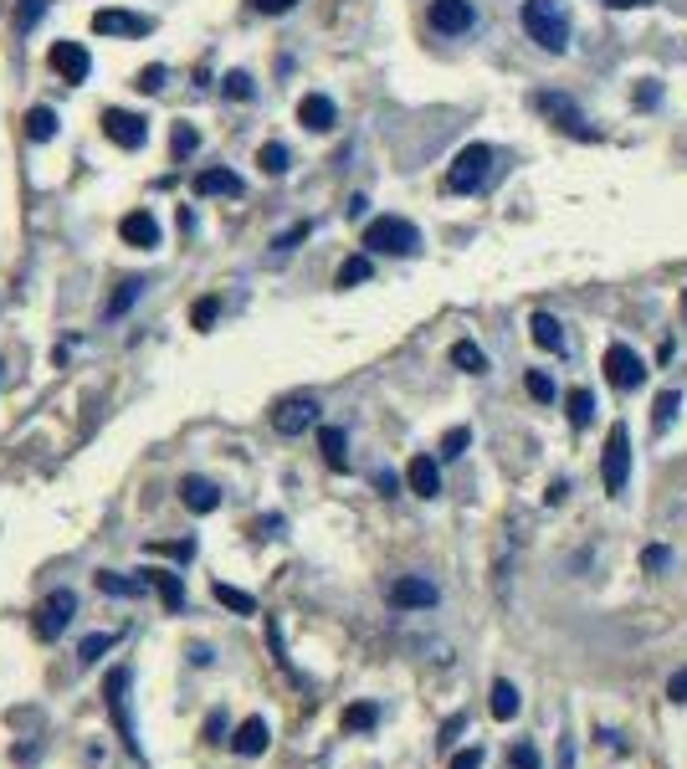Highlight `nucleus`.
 Here are the masks:
<instances>
[{
    "instance_id": "3c124183",
    "label": "nucleus",
    "mask_w": 687,
    "mask_h": 769,
    "mask_svg": "<svg viewBox=\"0 0 687 769\" xmlns=\"http://www.w3.org/2000/svg\"><path fill=\"white\" fill-rule=\"evenodd\" d=\"M226 738V713H211L205 719V744H221Z\"/></svg>"
},
{
    "instance_id": "39448f33",
    "label": "nucleus",
    "mask_w": 687,
    "mask_h": 769,
    "mask_svg": "<svg viewBox=\"0 0 687 769\" xmlns=\"http://www.w3.org/2000/svg\"><path fill=\"white\" fill-rule=\"evenodd\" d=\"M487 175H493V150L487 144H467L452 159V169H447V190L452 196H477L487 185Z\"/></svg>"
},
{
    "instance_id": "412c9836",
    "label": "nucleus",
    "mask_w": 687,
    "mask_h": 769,
    "mask_svg": "<svg viewBox=\"0 0 687 769\" xmlns=\"http://www.w3.org/2000/svg\"><path fill=\"white\" fill-rule=\"evenodd\" d=\"M139 580L159 590V601H165L169 616H180V611H185V585H180V575H169V569H144Z\"/></svg>"
},
{
    "instance_id": "a878e982",
    "label": "nucleus",
    "mask_w": 687,
    "mask_h": 769,
    "mask_svg": "<svg viewBox=\"0 0 687 769\" xmlns=\"http://www.w3.org/2000/svg\"><path fill=\"white\" fill-rule=\"evenodd\" d=\"M565 405H570V426H575V431H585L590 421H595V395H590L585 384H575L570 395H565Z\"/></svg>"
},
{
    "instance_id": "a211bd4d",
    "label": "nucleus",
    "mask_w": 687,
    "mask_h": 769,
    "mask_svg": "<svg viewBox=\"0 0 687 769\" xmlns=\"http://www.w3.org/2000/svg\"><path fill=\"white\" fill-rule=\"evenodd\" d=\"M118 236H123V247H159V221L150 211H129L118 221Z\"/></svg>"
},
{
    "instance_id": "79ce46f5",
    "label": "nucleus",
    "mask_w": 687,
    "mask_h": 769,
    "mask_svg": "<svg viewBox=\"0 0 687 769\" xmlns=\"http://www.w3.org/2000/svg\"><path fill=\"white\" fill-rule=\"evenodd\" d=\"M216 313H221V298H201L196 308H190V323H196V329H211Z\"/></svg>"
},
{
    "instance_id": "72a5a7b5",
    "label": "nucleus",
    "mask_w": 687,
    "mask_h": 769,
    "mask_svg": "<svg viewBox=\"0 0 687 769\" xmlns=\"http://www.w3.org/2000/svg\"><path fill=\"white\" fill-rule=\"evenodd\" d=\"M169 150H175V159H190V154L201 150V134H196L190 123H175V134H169Z\"/></svg>"
},
{
    "instance_id": "bb28decb",
    "label": "nucleus",
    "mask_w": 687,
    "mask_h": 769,
    "mask_svg": "<svg viewBox=\"0 0 687 769\" xmlns=\"http://www.w3.org/2000/svg\"><path fill=\"white\" fill-rule=\"evenodd\" d=\"M339 723H344V734H369V729L380 723V708H375V702H350Z\"/></svg>"
},
{
    "instance_id": "37998d69",
    "label": "nucleus",
    "mask_w": 687,
    "mask_h": 769,
    "mask_svg": "<svg viewBox=\"0 0 687 769\" xmlns=\"http://www.w3.org/2000/svg\"><path fill=\"white\" fill-rule=\"evenodd\" d=\"M308 232H313V226H308V221H298V226H287V232L277 236L272 247H277V251H293V247H298V241H308Z\"/></svg>"
},
{
    "instance_id": "7c9ffc66",
    "label": "nucleus",
    "mask_w": 687,
    "mask_h": 769,
    "mask_svg": "<svg viewBox=\"0 0 687 769\" xmlns=\"http://www.w3.org/2000/svg\"><path fill=\"white\" fill-rule=\"evenodd\" d=\"M216 601L226 605V611H236V616H257V601L247 595V590H236V585H221V580H216Z\"/></svg>"
},
{
    "instance_id": "49530a36",
    "label": "nucleus",
    "mask_w": 687,
    "mask_h": 769,
    "mask_svg": "<svg viewBox=\"0 0 687 769\" xmlns=\"http://www.w3.org/2000/svg\"><path fill=\"white\" fill-rule=\"evenodd\" d=\"M641 565H647V569H667V565H672V549H667V544H652V549H641Z\"/></svg>"
},
{
    "instance_id": "4be33fe9",
    "label": "nucleus",
    "mask_w": 687,
    "mask_h": 769,
    "mask_svg": "<svg viewBox=\"0 0 687 769\" xmlns=\"http://www.w3.org/2000/svg\"><path fill=\"white\" fill-rule=\"evenodd\" d=\"M319 452L334 472H350V436H344V426H319Z\"/></svg>"
},
{
    "instance_id": "5fc2aeb1",
    "label": "nucleus",
    "mask_w": 687,
    "mask_h": 769,
    "mask_svg": "<svg viewBox=\"0 0 687 769\" xmlns=\"http://www.w3.org/2000/svg\"><path fill=\"white\" fill-rule=\"evenodd\" d=\"M462 723H467V719H462V713H457V719H447V729H441V744H452V738L462 734Z\"/></svg>"
},
{
    "instance_id": "f8f14e48",
    "label": "nucleus",
    "mask_w": 687,
    "mask_h": 769,
    "mask_svg": "<svg viewBox=\"0 0 687 769\" xmlns=\"http://www.w3.org/2000/svg\"><path fill=\"white\" fill-rule=\"evenodd\" d=\"M51 72H57L62 83H87L93 57H87L83 42H51Z\"/></svg>"
},
{
    "instance_id": "5701e85b",
    "label": "nucleus",
    "mask_w": 687,
    "mask_h": 769,
    "mask_svg": "<svg viewBox=\"0 0 687 769\" xmlns=\"http://www.w3.org/2000/svg\"><path fill=\"white\" fill-rule=\"evenodd\" d=\"M529 329H534V344H538V350L565 354V323H559L554 313H534V318H529Z\"/></svg>"
},
{
    "instance_id": "0eeeda50",
    "label": "nucleus",
    "mask_w": 687,
    "mask_h": 769,
    "mask_svg": "<svg viewBox=\"0 0 687 769\" xmlns=\"http://www.w3.org/2000/svg\"><path fill=\"white\" fill-rule=\"evenodd\" d=\"M534 108H538V114H549L554 129H565L570 139H585V144H595V139H601V134H595V129L585 123V114L575 108L570 93H534Z\"/></svg>"
},
{
    "instance_id": "864d4df0",
    "label": "nucleus",
    "mask_w": 687,
    "mask_h": 769,
    "mask_svg": "<svg viewBox=\"0 0 687 769\" xmlns=\"http://www.w3.org/2000/svg\"><path fill=\"white\" fill-rule=\"evenodd\" d=\"M570 498V483H565V477H554L549 483V493H544V502H549V508H559V502Z\"/></svg>"
},
{
    "instance_id": "a19ab883",
    "label": "nucleus",
    "mask_w": 687,
    "mask_h": 769,
    "mask_svg": "<svg viewBox=\"0 0 687 769\" xmlns=\"http://www.w3.org/2000/svg\"><path fill=\"white\" fill-rule=\"evenodd\" d=\"M508 765H513V769H544V765H538V749L529 744V738H519V744L508 749Z\"/></svg>"
},
{
    "instance_id": "f257e3e1",
    "label": "nucleus",
    "mask_w": 687,
    "mask_h": 769,
    "mask_svg": "<svg viewBox=\"0 0 687 769\" xmlns=\"http://www.w3.org/2000/svg\"><path fill=\"white\" fill-rule=\"evenodd\" d=\"M519 21L529 42H538L544 51H570V16H565L559 0H523Z\"/></svg>"
},
{
    "instance_id": "f704fd0d",
    "label": "nucleus",
    "mask_w": 687,
    "mask_h": 769,
    "mask_svg": "<svg viewBox=\"0 0 687 769\" xmlns=\"http://www.w3.org/2000/svg\"><path fill=\"white\" fill-rule=\"evenodd\" d=\"M523 390H529V395H534L538 405H549L554 395H559V390H554V380L544 375V369H529V375H523Z\"/></svg>"
},
{
    "instance_id": "a18cd8bd",
    "label": "nucleus",
    "mask_w": 687,
    "mask_h": 769,
    "mask_svg": "<svg viewBox=\"0 0 687 769\" xmlns=\"http://www.w3.org/2000/svg\"><path fill=\"white\" fill-rule=\"evenodd\" d=\"M483 759H487V754H483V744H472V749L452 754V765H447V769H483Z\"/></svg>"
},
{
    "instance_id": "ea45409f",
    "label": "nucleus",
    "mask_w": 687,
    "mask_h": 769,
    "mask_svg": "<svg viewBox=\"0 0 687 769\" xmlns=\"http://www.w3.org/2000/svg\"><path fill=\"white\" fill-rule=\"evenodd\" d=\"M221 93H226V98H236V103H247L257 93L252 87V78H247V72H226V83H221Z\"/></svg>"
},
{
    "instance_id": "603ef678",
    "label": "nucleus",
    "mask_w": 687,
    "mask_h": 769,
    "mask_svg": "<svg viewBox=\"0 0 687 769\" xmlns=\"http://www.w3.org/2000/svg\"><path fill=\"white\" fill-rule=\"evenodd\" d=\"M395 487H401V483H395V472H390V468H380V472H375V493H386V498H395Z\"/></svg>"
},
{
    "instance_id": "20e7f679",
    "label": "nucleus",
    "mask_w": 687,
    "mask_h": 769,
    "mask_svg": "<svg viewBox=\"0 0 687 769\" xmlns=\"http://www.w3.org/2000/svg\"><path fill=\"white\" fill-rule=\"evenodd\" d=\"M103 702H108V719H114L118 744L139 759V734H134V719H129V667H114L103 677Z\"/></svg>"
},
{
    "instance_id": "ddd939ff",
    "label": "nucleus",
    "mask_w": 687,
    "mask_h": 769,
    "mask_svg": "<svg viewBox=\"0 0 687 769\" xmlns=\"http://www.w3.org/2000/svg\"><path fill=\"white\" fill-rule=\"evenodd\" d=\"M431 26L441 36H462V32H472V21H477V11H472V0H431Z\"/></svg>"
},
{
    "instance_id": "473e14b6",
    "label": "nucleus",
    "mask_w": 687,
    "mask_h": 769,
    "mask_svg": "<svg viewBox=\"0 0 687 769\" xmlns=\"http://www.w3.org/2000/svg\"><path fill=\"white\" fill-rule=\"evenodd\" d=\"M98 590H108V595H139L144 580H123L118 569H98Z\"/></svg>"
},
{
    "instance_id": "de8ad7c7",
    "label": "nucleus",
    "mask_w": 687,
    "mask_h": 769,
    "mask_svg": "<svg viewBox=\"0 0 687 769\" xmlns=\"http://www.w3.org/2000/svg\"><path fill=\"white\" fill-rule=\"evenodd\" d=\"M293 5H298V0H252V11H257V16H287Z\"/></svg>"
},
{
    "instance_id": "f3484780",
    "label": "nucleus",
    "mask_w": 687,
    "mask_h": 769,
    "mask_svg": "<svg viewBox=\"0 0 687 769\" xmlns=\"http://www.w3.org/2000/svg\"><path fill=\"white\" fill-rule=\"evenodd\" d=\"M298 123H303V129H313V134H329V129L339 123L334 98H323V93H308V98L298 103Z\"/></svg>"
},
{
    "instance_id": "9b49d317",
    "label": "nucleus",
    "mask_w": 687,
    "mask_h": 769,
    "mask_svg": "<svg viewBox=\"0 0 687 769\" xmlns=\"http://www.w3.org/2000/svg\"><path fill=\"white\" fill-rule=\"evenodd\" d=\"M441 601V590L426 580V575H401L395 585H390V605L395 611H431Z\"/></svg>"
},
{
    "instance_id": "c85d7f7f",
    "label": "nucleus",
    "mask_w": 687,
    "mask_h": 769,
    "mask_svg": "<svg viewBox=\"0 0 687 769\" xmlns=\"http://www.w3.org/2000/svg\"><path fill=\"white\" fill-rule=\"evenodd\" d=\"M452 365L467 369V375H487V354L477 350L472 339H457V344H452Z\"/></svg>"
},
{
    "instance_id": "c03bdc74",
    "label": "nucleus",
    "mask_w": 687,
    "mask_h": 769,
    "mask_svg": "<svg viewBox=\"0 0 687 769\" xmlns=\"http://www.w3.org/2000/svg\"><path fill=\"white\" fill-rule=\"evenodd\" d=\"M42 16H47V0H21V32H32V26H36V21H42Z\"/></svg>"
},
{
    "instance_id": "6ab92c4d",
    "label": "nucleus",
    "mask_w": 687,
    "mask_h": 769,
    "mask_svg": "<svg viewBox=\"0 0 687 769\" xmlns=\"http://www.w3.org/2000/svg\"><path fill=\"white\" fill-rule=\"evenodd\" d=\"M405 483H411V493L416 498H436L441 493V468H436V457H411V468H405Z\"/></svg>"
},
{
    "instance_id": "c756f323",
    "label": "nucleus",
    "mask_w": 687,
    "mask_h": 769,
    "mask_svg": "<svg viewBox=\"0 0 687 769\" xmlns=\"http://www.w3.org/2000/svg\"><path fill=\"white\" fill-rule=\"evenodd\" d=\"M369 272H375V262H369V251H359V257H350V262L339 268L334 283L339 287H359V283H369Z\"/></svg>"
},
{
    "instance_id": "4c0bfd02",
    "label": "nucleus",
    "mask_w": 687,
    "mask_h": 769,
    "mask_svg": "<svg viewBox=\"0 0 687 769\" xmlns=\"http://www.w3.org/2000/svg\"><path fill=\"white\" fill-rule=\"evenodd\" d=\"M467 447H472V431H467V426H452V431L441 436V457H447V462H457V457L467 452Z\"/></svg>"
},
{
    "instance_id": "2f4dec72",
    "label": "nucleus",
    "mask_w": 687,
    "mask_h": 769,
    "mask_svg": "<svg viewBox=\"0 0 687 769\" xmlns=\"http://www.w3.org/2000/svg\"><path fill=\"white\" fill-rule=\"evenodd\" d=\"M677 405H683V390H662V395H656V416H652L656 431H672V421H677Z\"/></svg>"
},
{
    "instance_id": "13d9d810",
    "label": "nucleus",
    "mask_w": 687,
    "mask_h": 769,
    "mask_svg": "<svg viewBox=\"0 0 687 769\" xmlns=\"http://www.w3.org/2000/svg\"><path fill=\"white\" fill-rule=\"evenodd\" d=\"M683 313H687V293H683Z\"/></svg>"
},
{
    "instance_id": "aec40b11",
    "label": "nucleus",
    "mask_w": 687,
    "mask_h": 769,
    "mask_svg": "<svg viewBox=\"0 0 687 769\" xmlns=\"http://www.w3.org/2000/svg\"><path fill=\"white\" fill-rule=\"evenodd\" d=\"M196 196H247V180L236 175V169H201L196 175Z\"/></svg>"
},
{
    "instance_id": "8fccbe9b",
    "label": "nucleus",
    "mask_w": 687,
    "mask_h": 769,
    "mask_svg": "<svg viewBox=\"0 0 687 769\" xmlns=\"http://www.w3.org/2000/svg\"><path fill=\"white\" fill-rule=\"evenodd\" d=\"M165 78H169L165 68H144V72H139V87H144V93H159V87H165Z\"/></svg>"
},
{
    "instance_id": "2eb2a0df",
    "label": "nucleus",
    "mask_w": 687,
    "mask_h": 769,
    "mask_svg": "<svg viewBox=\"0 0 687 769\" xmlns=\"http://www.w3.org/2000/svg\"><path fill=\"white\" fill-rule=\"evenodd\" d=\"M272 744V729L262 713H252V719H241V729L232 734V754H241V759H257V754H268Z\"/></svg>"
},
{
    "instance_id": "423d86ee",
    "label": "nucleus",
    "mask_w": 687,
    "mask_h": 769,
    "mask_svg": "<svg viewBox=\"0 0 687 769\" xmlns=\"http://www.w3.org/2000/svg\"><path fill=\"white\" fill-rule=\"evenodd\" d=\"M319 395H283V401L272 405V431L277 436H303L308 426H319Z\"/></svg>"
},
{
    "instance_id": "1a4fd4ad",
    "label": "nucleus",
    "mask_w": 687,
    "mask_h": 769,
    "mask_svg": "<svg viewBox=\"0 0 687 769\" xmlns=\"http://www.w3.org/2000/svg\"><path fill=\"white\" fill-rule=\"evenodd\" d=\"M103 134L114 139L118 150H144V139H150V118L129 114V108H108V114H103Z\"/></svg>"
},
{
    "instance_id": "58836bf2",
    "label": "nucleus",
    "mask_w": 687,
    "mask_h": 769,
    "mask_svg": "<svg viewBox=\"0 0 687 769\" xmlns=\"http://www.w3.org/2000/svg\"><path fill=\"white\" fill-rule=\"evenodd\" d=\"M257 165L268 169V175H287V144H262Z\"/></svg>"
},
{
    "instance_id": "6e6552de",
    "label": "nucleus",
    "mask_w": 687,
    "mask_h": 769,
    "mask_svg": "<svg viewBox=\"0 0 687 769\" xmlns=\"http://www.w3.org/2000/svg\"><path fill=\"white\" fill-rule=\"evenodd\" d=\"M72 611H78V595H72V590H57V595H47V601L36 605V616H32L36 641H57V636L68 631Z\"/></svg>"
},
{
    "instance_id": "b1692460",
    "label": "nucleus",
    "mask_w": 687,
    "mask_h": 769,
    "mask_svg": "<svg viewBox=\"0 0 687 769\" xmlns=\"http://www.w3.org/2000/svg\"><path fill=\"white\" fill-rule=\"evenodd\" d=\"M487 708H493V719H498V723H508V719H519V708H523V698H519V687L508 683V677H498V683H493V702H487Z\"/></svg>"
},
{
    "instance_id": "4468645a",
    "label": "nucleus",
    "mask_w": 687,
    "mask_h": 769,
    "mask_svg": "<svg viewBox=\"0 0 687 769\" xmlns=\"http://www.w3.org/2000/svg\"><path fill=\"white\" fill-rule=\"evenodd\" d=\"M93 32L98 36H150L154 21L134 11H93Z\"/></svg>"
},
{
    "instance_id": "9d476101",
    "label": "nucleus",
    "mask_w": 687,
    "mask_h": 769,
    "mask_svg": "<svg viewBox=\"0 0 687 769\" xmlns=\"http://www.w3.org/2000/svg\"><path fill=\"white\" fill-rule=\"evenodd\" d=\"M605 380L616 384V390H637L647 380V365H641V354L631 344H611L605 350Z\"/></svg>"
},
{
    "instance_id": "6e6d98bb",
    "label": "nucleus",
    "mask_w": 687,
    "mask_h": 769,
    "mask_svg": "<svg viewBox=\"0 0 687 769\" xmlns=\"http://www.w3.org/2000/svg\"><path fill=\"white\" fill-rule=\"evenodd\" d=\"M559 769H575V749H570V738H559Z\"/></svg>"
},
{
    "instance_id": "09e8293b",
    "label": "nucleus",
    "mask_w": 687,
    "mask_h": 769,
    "mask_svg": "<svg viewBox=\"0 0 687 769\" xmlns=\"http://www.w3.org/2000/svg\"><path fill=\"white\" fill-rule=\"evenodd\" d=\"M667 698L677 702V708L687 702V667H683V672H672V677H667Z\"/></svg>"
},
{
    "instance_id": "cd10ccee",
    "label": "nucleus",
    "mask_w": 687,
    "mask_h": 769,
    "mask_svg": "<svg viewBox=\"0 0 687 769\" xmlns=\"http://www.w3.org/2000/svg\"><path fill=\"white\" fill-rule=\"evenodd\" d=\"M144 287H150L144 277H123V283H118V293L108 298V318H123V313H129V308L139 303V293H144Z\"/></svg>"
},
{
    "instance_id": "7ed1b4c3",
    "label": "nucleus",
    "mask_w": 687,
    "mask_h": 769,
    "mask_svg": "<svg viewBox=\"0 0 687 769\" xmlns=\"http://www.w3.org/2000/svg\"><path fill=\"white\" fill-rule=\"evenodd\" d=\"M631 483V431H626V421H616L611 431H605V452H601V487L605 498H620Z\"/></svg>"
},
{
    "instance_id": "dca6fc26",
    "label": "nucleus",
    "mask_w": 687,
    "mask_h": 769,
    "mask_svg": "<svg viewBox=\"0 0 687 769\" xmlns=\"http://www.w3.org/2000/svg\"><path fill=\"white\" fill-rule=\"evenodd\" d=\"M180 502L190 508V513H216L221 508V487L211 483V477H180Z\"/></svg>"
},
{
    "instance_id": "4d7b16f0",
    "label": "nucleus",
    "mask_w": 687,
    "mask_h": 769,
    "mask_svg": "<svg viewBox=\"0 0 687 769\" xmlns=\"http://www.w3.org/2000/svg\"><path fill=\"white\" fill-rule=\"evenodd\" d=\"M601 5H611V11H631V5H647V0H601Z\"/></svg>"
},
{
    "instance_id": "c9c22d12",
    "label": "nucleus",
    "mask_w": 687,
    "mask_h": 769,
    "mask_svg": "<svg viewBox=\"0 0 687 769\" xmlns=\"http://www.w3.org/2000/svg\"><path fill=\"white\" fill-rule=\"evenodd\" d=\"M150 554H165V559H180L185 565V559H196V539H169V544L165 539H154Z\"/></svg>"
},
{
    "instance_id": "f03ea898",
    "label": "nucleus",
    "mask_w": 687,
    "mask_h": 769,
    "mask_svg": "<svg viewBox=\"0 0 687 769\" xmlns=\"http://www.w3.org/2000/svg\"><path fill=\"white\" fill-rule=\"evenodd\" d=\"M365 251L369 257H416L421 232L405 216H375L365 226Z\"/></svg>"
},
{
    "instance_id": "393cba45",
    "label": "nucleus",
    "mask_w": 687,
    "mask_h": 769,
    "mask_svg": "<svg viewBox=\"0 0 687 769\" xmlns=\"http://www.w3.org/2000/svg\"><path fill=\"white\" fill-rule=\"evenodd\" d=\"M57 129H62V123H57V114H51L47 103H36L32 114H26V139H32V144H47V139H57Z\"/></svg>"
},
{
    "instance_id": "e433bc0d",
    "label": "nucleus",
    "mask_w": 687,
    "mask_h": 769,
    "mask_svg": "<svg viewBox=\"0 0 687 769\" xmlns=\"http://www.w3.org/2000/svg\"><path fill=\"white\" fill-rule=\"evenodd\" d=\"M118 647V631H98V636H87L83 647H78V656H83V662H98L103 652H114Z\"/></svg>"
}]
</instances>
